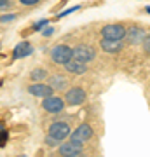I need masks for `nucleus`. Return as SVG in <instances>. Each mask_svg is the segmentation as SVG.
<instances>
[{
	"mask_svg": "<svg viewBox=\"0 0 150 157\" xmlns=\"http://www.w3.org/2000/svg\"><path fill=\"white\" fill-rule=\"evenodd\" d=\"M72 58H73V45L63 44V42L52 45L49 51V59L56 67H65Z\"/></svg>",
	"mask_w": 150,
	"mask_h": 157,
	"instance_id": "obj_1",
	"label": "nucleus"
},
{
	"mask_svg": "<svg viewBox=\"0 0 150 157\" xmlns=\"http://www.w3.org/2000/svg\"><path fill=\"white\" fill-rule=\"evenodd\" d=\"M93 136H94V129H93V126H91L89 122H82V124H79L77 128L70 133L68 140L73 141L75 145L84 147L87 141L93 140Z\"/></svg>",
	"mask_w": 150,
	"mask_h": 157,
	"instance_id": "obj_2",
	"label": "nucleus"
},
{
	"mask_svg": "<svg viewBox=\"0 0 150 157\" xmlns=\"http://www.w3.org/2000/svg\"><path fill=\"white\" fill-rule=\"evenodd\" d=\"M65 103L67 107H80L86 103L87 100V93L82 86H70L67 91H65Z\"/></svg>",
	"mask_w": 150,
	"mask_h": 157,
	"instance_id": "obj_3",
	"label": "nucleus"
},
{
	"mask_svg": "<svg viewBox=\"0 0 150 157\" xmlns=\"http://www.w3.org/2000/svg\"><path fill=\"white\" fill-rule=\"evenodd\" d=\"M73 58L89 65L91 61L96 59V47L93 44H87V42H79L73 45Z\"/></svg>",
	"mask_w": 150,
	"mask_h": 157,
	"instance_id": "obj_4",
	"label": "nucleus"
},
{
	"mask_svg": "<svg viewBox=\"0 0 150 157\" xmlns=\"http://www.w3.org/2000/svg\"><path fill=\"white\" fill-rule=\"evenodd\" d=\"M72 133V128H70V124L67 121H61V119H56L52 122L49 124V128H47V135L56 138V140L60 141H65L68 140V136Z\"/></svg>",
	"mask_w": 150,
	"mask_h": 157,
	"instance_id": "obj_5",
	"label": "nucleus"
},
{
	"mask_svg": "<svg viewBox=\"0 0 150 157\" xmlns=\"http://www.w3.org/2000/svg\"><path fill=\"white\" fill-rule=\"evenodd\" d=\"M126 28L122 23H108L103 25L100 28V35L101 39H108V40H124L126 37Z\"/></svg>",
	"mask_w": 150,
	"mask_h": 157,
	"instance_id": "obj_6",
	"label": "nucleus"
},
{
	"mask_svg": "<svg viewBox=\"0 0 150 157\" xmlns=\"http://www.w3.org/2000/svg\"><path fill=\"white\" fill-rule=\"evenodd\" d=\"M147 33H148V32H147L143 26H140V25H131V26L126 28L124 44H126V45H133V47H136V45L141 47V44H143Z\"/></svg>",
	"mask_w": 150,
	"mask_h": 157,
	"instance_id": "obj_7",
	"label": "nucleus"
},
{
	"mask_svg": "<svg viewBox=\"0 0 150 157\" xmlns=\"http://www.w3.org/2000/svg\"><path fill=\"white\" fill-rule=\"evenodd\" d=\"M40 107H42V110H44V112L58 115V113H63V112H65L67 103H65V98H61V96L51 94V96H47V98H42Z\"/></svg>",
	"mask_w": 150,
	"mask_h": 157,
	"instance_id": "obj_8",
	"label": "nucleus"
},
{
	"mask_svg": "<svg viewBox=\"0 0 150 157\" xmlns=\"http://www.w3.org/2000/svg\"><path fill=\"white\" fill-rule=\"evenodd\" d=\"M47 84L56 91H67L70 87V78H68V73L65 72H54V73H49L47 77Z\"/></svg>",
	"mask_w": 150,
	"mask_h": 157,
	"instance_id": "obj_9",
	"label": "nucleus"
},
{
	"mask_svg": "<svg viewBox=\"0 0 150 157\" xmlns=\"http://www.w3.org/2000/svg\"><path fill=\"white\" fill-rule=\"evenodd\" d=\"M26 93L33 98H47V96L54 94V89L45 82H30L26 86Z\"/></svg>",
	"mask_w": 150,
	"mask_h": 157,
	"instance_id": "obj_10",
	"label": "nucleus"
},
{
	"mask_svg": "<svg viewBox=\"0 0 150 157\" xmlns=\"http://www.w3.org/2000/svg\"><path fill=\"white\" fill-rule=\"evenodd\" d=\"M98 45L106 54H121L124 51V47H126L124 40H108V39H101Z\"/></svg>",
	"mask_w": 150,
	"mask_h": 157,
	"instance_id": "obj_11",
	"label": "nucleus"
},
{
	"mask_svg": "<svg viewBox=\"0 0 150 157\" xmlns=\"http://www.w3.org/2000/svg\"><path fill=\"white\" fill-rule=\"evenodd\" d=\"M79 154H84V147L75 145L70 140L61 141V145L58 147V155L60 157H73V155H79Z\"/></svg>",
	"mask_w": 150,
	"mask_h": 157,
	"instance_id": "obj_12",
	"label": "nucleus"
},
{
	"mask_svg": "<svg viewBox=\"0 0 150 157\" xmlns=\"http://www.w3.org/2000/svg\"><path fill=\"white\" fill-rule=\"evenodd\" d=\"M65 72L68 73V75H75V77H79V75H84V73L89 70V65H86V63L79 61V59H75V58H72L70 61L65 65Z\"/></svg>",
	"mask_w": 150,
	"mask_h": 157,
	"instance_id": "obj_13",
	"label": "nucleus"
},
{
	"mask_svg": "<svg viewBox=\"0 0 150 157\" xmlns=\"http://www.w3.org/2000/svg\"><path fill=\"white\" fill-rule=\"evenodd\" d=\"M30 54H33V45L30 44V42H19V44L12 49V59L16 61L19 58H28Z\"/></svg>",
	"mask_w": 150,
	"mask_h": 157,
	"instance_id": "obj_14",
	"label": "nucleus"
},
{
	"mask_svg": "<svg viewBox=\"0 0 150 157\" xmlns=\"http://www.w3.org/2000/svg\"><path fill=\"white\" fill-rule=\"evenodd\" d=\"M47 77H49V70L44 67H35L28 73L30 82H44V80H47Z\"/></svg>",
	"mask_w": 150,
	"mask_h": 157,
	"instance_id": "obj_15",
	"label": "nucleus"
},
{
	"mask_svg": "<svg viewBox=\"0 0 150 157\" xmlns=\"http://www.w3.org/2000/svg\"><path fill=\"white\" fill-rule=\"evenodd\" d=\"M19 17L17 12H7V14H0V25H9V23H14Z\"/></svg>",
	"mask_w": 150,
	"mask_h": 157,
	"instance_id": "obj_16",
	"label": "nucleus"
},
{
	"mask_svg": "<svg viewBox=\"0 0 150 157\" xmlns=\"http://www.w3.org/2000/svg\"><path fill=\"white\" fill-rule=\"evenodd\" d=\"M44 143H45L47 147H51V148H54V147H60V145H61V141L56 140V138H52V136H49V135H45Z\"/></svg>",
	"mask_w": 150,
	"mask_h": 157,
	"instance_id": "obj_17",
	"label": "nucleus"
},
{
	"mask_svg": "<svg viewBox=\"0 0 150 157\" xmlns=\"http://www.w3.org/2000/svg\"><path fill=\"white\" fill-rule=\"evenodd\" d=\"M141 49H143V52L147 54V56H150V33H147L143 44H141Z\"/></svg>",
	"mask_w": 150,
	"mask_h": 157,
	"instance_id": "obj_18",
	"label": "nucleus"
},
{
	"mask_svg": "<svg viewBox=\"0 0 150 157\" xmlns=\"http://www.w3.org/2000/svg\"><path fill=\"white\" fill-rule=\"evenodd\" d=\"M80 9V6H73V7H70V9H67V11H63V12H60L58 16L54 17V19H61V17H65V16H68V14H72L73 11H79Z\"/></svg>",
	"mask_w": 150,
	"mask_h": 157,
	"instance_id": "obj_19",
	"label": "nucleus"
},
{
	"mask_svg": "<svg viewBox=\"0 0 150 157\" xmlns=\"http://www.w3.org/2000/svg\"><path fill=\"white\" fill-rule=\"evenodd\" d=\"M7 138H9L7 129H0V147H4L7 143Z\"/></svg>",
	"mask_w": 150,
	"mask_h": 157,
	"instance_id": "obj_20",
	"label": "nucleus"
},
{
	"mask_svg": "<svg viewBox=\"0 0 150 157\" xmlns=\"http://www.w3.org/2000/svg\"><path fill=\"white\" fill-rule=\"evenodd\" d=\"M21 6H26V7H32V6H39L42 0H17Z\"/></svg>",
	"mask_w": 150,
	"mask_h": 157,
	"instance_id": "obj_21",
	"label": "nucleus"
},
{
	"mask_svg": "<svg viewBox=\"0 0 150 157\" xmlns=\"http://www.w3.org/2000/svg\"><path fill=\"white\" fill-rule=\"evenodd\" d=\"M40 33H42V37H51V35L54 33V28H52V26H49V25H47L45 28H42V30H40Z\"/></svg>",
	"mask_w": 150,
	"mask_h": 157,
	"instance_id": "obj_22",
	"label": "nucleus"
},
{
	"mask_svg": "<svg viewBox=\"0 0 150 157\" xmlns=\"http://www.w3.org/2000/svg\"><path fill=\"white\" fill-rule=\"evenodd\" d=\"M12 7V2L11 0H0V11H4V9H11Z\"/></svg>",
	"mask_w": 150,
	"mask_h": 157,
	"instance_id": "obj_23",
	"label": "nucleus"
},
{
	"mask_svg": "<svg viewBox=\"0 0 150 157\" xmlns=\"http://www.w3.org/2000/svg\"><path fill=\"white\" fill-rule=\"evenodd\" d=\"M73 157H89V155H86V154H79V155H73Z\"/></svg>",
	"mask_w": 150,
	"mask_h": 157,
	"instance_id": "obj_24",
	"label": "nucleus"
},
{
	"mask_svg": "<svg viewBox=\"0 0 150 157\" xmlns=\"http://www.w3.org/2000/svg\"><path fill=\"white\" fill-rule=\"evenodd\" d=\"M145 12H147V14H150V6H148V7H145Z\"/></svg>",
	"mask_w": 150,
	"mask_h": 157,
	"instance_id": "obj_25",
	"label": "nucleus"
},
{
	"mask_svg": "<svg viewBox=\"0 0 150 157\" xmlns=\"http://www.w3.org/2000/svg\"><path fill=\"white\" fill-rule=\"evenodd\" d=\"M17 157H28V155H25V154H21V155H17Z\"/></svg>",
	"mask_w": 150,
	"mask_h": 157,
	"instance_id": "obj_26",
	"label": "nucleus"
}]
</instances>
